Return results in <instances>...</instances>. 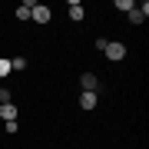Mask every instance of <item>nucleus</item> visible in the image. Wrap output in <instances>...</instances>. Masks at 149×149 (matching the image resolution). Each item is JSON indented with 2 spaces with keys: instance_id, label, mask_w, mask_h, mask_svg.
Returning a JSON list of instances; mask_svg holds the SVG:
<instances>
[{
  "instance_id": "9",
  "label": "nucleus",
  "mask_w": 149,
  "mask_h": 149,
  "mask_svg": "<svg viewBox=\"0 0 149 149\" xmlns=\"http://www.w3.org/2000/svg\"><path fill=\"white\" fill-rule=\"evenodd\" d=\"M10 70H27V60H23V56H13L10 60Z\"/></svg>"
},
{
  "instance_id": "1",
  "label": "nucleus",
  "mask_w": 149,
  "mask_h": 149,
  "mask_svg": "<svg viewBox=\"0 0 149 149\" xmlns=\"http://www.w3.org/2000/svg\"><path fill=\"white\" fill-rule=\"evenodd\" d=\"M103 53H106V56L113 60V63H119V60L126 56V47H123L119 40H106V47H103Z\"/></svg>"
},
{
  "instance_id": "6",
  "label": "nucleus",
  "mask_w": 149,
  "mask_h": 149,
  "mask_svg": "<svg viewBox=\"0 0 149 149\" xmlns=\"http://www.w3.org/2000/svg\"><path fill=\"white\" fill-rule=\"evenodd\" d=\"M96 103H100V100H96V93H83V96H80V106H83L86 113L96 109Z\"/></svg>"
},
{
  "instance_id": "3",
  "label": "nucleus",
  "mask_w": 149,
  "mask_h": 149,
  "mask_svg": "<svg viewBox=\"0 0 149 149\" xmlns=\"http://www.w3.org/2000/svg\"><path fill=\"white\" fill-rule=\"evenodd\" d=\"M30 20H37V23H50V7H43V3H33V10H30Z\"/></svg>"
},
{
  "instance_id": "5",
  "label": "nucleus",
  "mask_w": 149,
  "mask_h": 149,
  "mask_svg": "<svg viewBox=\"0 0 149 149\" xmlns=\"http://www.w3.org/2000/svg\"><path fill=\"white\" fill-rule=\"evenodd\" d=\"M0 116H3V123H13L17 119V106L13 103H3V106H0Z\"/></svg>"
},
{
  "instance_id": "11",
  "label": "nucleus",
  "mask_w": 149,
  "mask_h": 149,
  "mask_svg": "<svg viewBox=\"0 0 149 149\" xmlns=\"http://www.w3.org/2000/svg\"><path fill=\"white\" fill-rule=\"evenodd\" d=\"M116 10H126L129 13V10H133V0H116Z\"/></svg>"
},
{
  "instance_id": "4",
  "label": "nucleus",
  "mask_w": 149,
  "mask_h": 149,
  "mask_svg": "<svg viewBox=\"0 0 149 149\" xmlns=\"http://www.w3.org/2000/svg\"><path fill=\"white\" fill-rule=\"evenodd\" d=\"M80 83H83V93H96V86H100V80H96L93 73H83Z\"/></svg>"
},
{
  "instance_id": "10",
  "label": "nucleus",
  "mask_w": 149,
  "mask_h": 149,
  "mask_svg": "<svg viewBox=\"0 0 149 149\" xmlns=\"http://www.w3.org/2000/svg\"><path fill=\"white\" fill-rule=\"evenodd\" d=\"M0 76H10V60L0 56Z\"/></svg>"
},
{
  "instance_id": "8",
  "label": "nucleus",
  "mask_w": 149,
  "mask_h": 149,
  "mask_svg": "<svg viewBox=\"0 0 149 149\" xmlns=\"http://www.w3.org/2000/svg\"><path fill=\"white\" fill-rule=\"evenodd\" d=\"M30 10H33L30 0H27V3H20V7H17V20H30Z\"/></svg>"
},
{
  "instance_id": "7",
  "label": "nucleus",
  "mask_w": 149,
  "mask_h": 149,
  "mask_svg": "<svg viewBox=\"0 0 149 149\" xmlns=\"http://www.w3.org/2000/svg\"><path fill=\"white\" fill-rule=\"evenodd\" d=\"M70 17H73V20H83V17H86V7L80 3V0H73V3H70Z\"/></svg>"
},
{
  "instance_id": "2",
  "label": "nucleus",
  "mask_w": 149,
  "mask_h": 149,
  "mask_svg": "<svg viewBox=\"0 0 149 149\" xmlns=\"http://www.w3.org/2000/svg\"><path fill=\"white\" fill-rule=\"evenodd\" d=\"M126 17H129V23H143L149 17V3H133V10H129Z\"/></svg>"
}]
</instances>
